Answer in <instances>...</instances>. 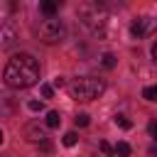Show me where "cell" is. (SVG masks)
Returning <instances> with one entry per match:
<instances>
[{
  "instance_id": "3",
  "label": "cell",
  "mask_w": 157,
  "mask_h": 157,
  "mask_svg": "<svg viewBox=\"0 0 157 157\" xmlns=\"http://www.w3.org/2000/svg\"><path fill=\"white\" fill-rule=\"evenodd\" d=\"M64 37H66V27H64L61 20L49 17V20H44V22L39 25V39H42L44 44H56V42H61Z\"/></svg>"
},
{
  "instance_id": "5",
  "label": "cell",
  "mask_w": 157,
  "mask_h": 157,
  "mask_svg": "<svg viewBox=\"0 0 157 157\" xmlns=\"http://www.w3.org/2000/svg\"><path fill=\"white\" fill-rule=\"evenodd\" d=\"M147 29H150V17H140V20H135V22H132L130 34L140 39V37H145V34H147Z\"/></svg>"
},
{
  "instance_id": "19",
  "label": "cell",
  "mask_w": 157,
  "mask_h": 157,
  "mask_svg": "<svg viewBox=\"0 0 157 157\" xmlns=\"http://www.w3.org/2000/svg\"><path fill=\"white\" fill-rule=\"evenodd\" d=\"M2 140H5V135H2V130H0V145H2Z\"/></svg>"
},
{
  "instance_id": "9",
  "label": "cell",
  "mask_w": 157,
  "mask_h": 157,
  "mask_svg": "<svg viewBox=\"0 0 157 157\" xmlns=\"http://www.w3.org/2000/svg\"><path fill=\"white\" fill-rule=\"evenodd\" d=\"M113 155H118V157H130V145H128V142H118L115 150H113Z\"/></svg>"
},
{
  "instance_id": "8",
  "label": "cell",
  "mask_w": 157,
  "mask_h": 157,
  "mask_svg": "<svg viewBox=\"0 0 157 157\" xmlns=\"http://www.w3.org/2000/svg\"><path fill=\"white\" fill-rule=\"evenodd\" d=\"M56 7H59V5H56V2H49V0H44V2H39V10H42L44 15H49V17H52V15L56 12Z\"/></svg>"
},
{
  "instance_id": "12",
  "label": "cell",
  "mask_w": 157,
  "mask_h": 157,
  "mask_svg": "<svg viewBox=\"0 0 157 157\" xmlns=\"http://www.w3.org/2000/svg\"><path fill=\"white\" fill-rule=\"evenodd\" d=\"M115 125H120V128H125V130H130V128H132V123H130L125 115H115Z\"/></svg>"
},
{
  "instance_id": "7",
  "label": "cell",
  "mask_w": 157,
  "mask_h": 157,
  "mask_svg": "<svg viewBox=\"0 0 157 157\" xmlns=\"http://www.w3.org/2000/svg\"><path fill=\"white\" fill-rule=\"evenodd\" d=\"M59 123H61L59 110H49L47 113V128H59Z\"/></svg>"
},
{
  "instance_id": "11",
  "label": "cell",
  "mask_w": 157,
  "mask_h": 157,
  "mask_svg": "<svg viewBox=\"0 0 157 157\" xmlns=\"http://www.w3.org/2000/svg\"><path fill=\"white\" fill-rule=\"evenodd\" d=\"M76 142H78V135H76V132H74V130H71V132H66V135H64V145H66V147H74V145H76Z\"/></svg>"
},
{
  "instance_id": "16",
  "label": "cell",
  "mask_w": 157,
  "mask_h": 157,
  "mask_svg": "<svg viewBox=\"0 0 157 157\" xmlns=\"http://www.w3.org/2000/svg\"><path fill=\"white\" fill-rule=\"evenodd\" d=\"M52 93H54V88H52L49 83H42V96H44V98H52Z\"/></svg>"
},
{
  "instance_id": "17",
  "label": "cell",
  "mask_w": 157,
  "mask_h": 157,
  "mask_svg": "<svg viewBox=\"0 0 157 157\" xmlns=\"http://www.w3.org/2000/svg\"><path fill=\"white\" fill-rule=\"evenodd\" d=\"M101 152H103V155H108V157H110V155H113V147H110V145H108V142H105V140H101Z\"/></svg>"
},
{
  "instance_id": "13",
  "label": "cell",
  "mask_w": 157,
  "mask_h": 157,
  "mask_svg": "<svg viewBox=\"0 0 157 157\" xmlns=\"http://www.w3.org/2000/svg\"><path fill=\"white\" fill-rule=\"evenodd\" d=\"M142 96H145V98H147V101H157V88H155V86H147V88H145V93H142Z\"/></svg>"
},
{
  "instance_id": "2",
  "label": "cell",
  "mask_w": 157,
  "mask_h": 157,
  "mask_svg": "<svg viewBox=\"0 0 157 157\" xmlns=\"http://www.w3.org/2000/svg\"><path fill=\"white\" fill-rule=\"evenodd\" d=\"M105 91V83L96 76H78L69 83V93L76 101H93Z\"/></svg>"
},
{
  "instance_id": "1",
  "label": "cell",
  "mask_w": 157,
  "mask_h": 157,
  "mask_svg": "<svg viewBox=\"0 0 157 157\" xmlns=\"http://www.w3.org/2000/svg\"><path fill=\"white\" fill-rule=\"evenodd\" d=\"M2 81L10 88H29L39 81V64L32 54H15L2 71Z\"/></svg>"
},
{
  "instance_id": "14",
  "label": "cell",
  "mask_w": 157,
  "mask_h": 157,
  "mask_svg": "<svg viewBox=\"0 0 157 157\" xmlns=\"http://www.w3.org/2000/svg\"><path fill=\"white\" fill-rule=\"evenodd\" d=\"M27 108L37 113V110H44V103H42V101H29V103H27Z\"/></svg>"
},
{
  "instance_id": "6",
  "label": "cell",
  "mask_w": 157,
  "mask_h": 157,
  "mask_svg": "<svg viewBox=\"0 0 157 157\" xmlns=\"http://www.w3.org/2000/svg\"><path fill=\"white\" fill-rule=\"evenodd\" d=\"M27 140H32V142H44L47 140V132L39 128V125H27Z\"/></svg>"
},
{
  "instance_id": "10",
  "label": "cell",
  "mask_w": 157,
  "mask_h": 157,
  "mask_svg": "<svg viewBox=\"0 0 157 157\" xmlns=\"http://www.w3.org/2000/svg\"><path fill=\"white\" fill-rule=\"evenodd\" d=\"M101 64H103L105 69H113V66L118 64V59H115V54H110V52H108V54H103V56H101Z\"/></svg>"
},
{
  "instance_id": "4",
  "label": "cell",
  "mask_w": 157,
  "mask_h": 157,
  "mask_svg": "<svg viewBox=\"0 0 157 157\" xmlns=\"http://www.w3.org/2000/svg\"><path fill=\"white\" fill-rule=\"evenodd\" d=\"M17 39H20V34H17L15 25L2 22V25H0V49H12V47L17 44Z\"/></svg>"
},
{
  "instance_id": "15",
  "label": "cell",
  "mask_w": 157,
  "mask_h": 157,
  "mask_svg": "<svg viewBox=\"0 0 157 157\" xmlns=\"http://www.w3.org/2000/svg\"><path fill=\"white\" fill-rule=\"evenodd\" d=\"M76 125H78V128L88 125V115H86V113H78V115H76Z\"/></svg>"
},
{
  "instance_id": "18",
  "label": "cell",
  "mask_w": 157,
  "mask_h": 157,
  "mask_svg": "<svg viewBox=\"0 0 157 157\" xmlns=\"http://www.w3.org/2000/svg\"><path fill=\"white\" fill-rule=\"evenodd\" d=\"M64 83H66V81H64V78H61V76H56V78H54V86H56V88H61V86H64ZM54 86H52V88H54Z\"/></svg>"
}]
</instances>
